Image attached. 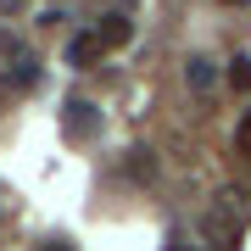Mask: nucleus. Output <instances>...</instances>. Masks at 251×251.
<instances>
[{"label": "nucleus", "mask_w": 251, "mask_h": 251, "mask_svg": "<svg viewBox=\"0 0 251 251\" xmlns=\"http://www.w3.org/2000/svg\"><path fill=\"white\" fill-rule=\"evenodd\" d=\"M6 78L17 84V90H28V84L39 78V62H34V56H28V50H17V56H11V73H6Z\"/></svg>", "instance_id": "nucleus-5"}, {"label": "nucleus", "mask_w": 251, "mask_h": 251, "mask_svg": "<svg viewBox=\"0 0 251 251\" xmlns=\"http://www.w3.org/2000/svg\"><path fill=\"white\" fill-rule=\"evenodd\" d=\"M229 84L234 90H251V56H234L229 62Z\"/></svg>", "instance_id": "nucleus-6"}, {"label": "nucleus", "mask_w": 251, "mask_h": 251, "mask_svg": "<svg viewBox=\"0 0 251 251\" xmlns=\"http://www.w3.org/2000/svg\"><path fill=\"white\" fill-rule=\"evenodd\" d=\"M240 151H251V112H246V123H240Z\"/></svg>", "instance_id": "nucleus-7"}, {"label": "nucleus", "mask_w": 251, "mask_h": 251, "mask_svg": "<svg viewBox=\"0 0 251 251\" xmlns=\"http://www.w3.org/2000/svg\"><path fill=\"white\" fill-rule=\"evenodd\" d=\"M100 50H106L100 34H73V39H67V67H95Z\"/></svg>", "instance_id": "nucleus-3"}, {"label": "nucleus", "mask_w": 251, "mask_h": 251, "mask_svg": "<svg viewBox=\"0 0 251 251\" xmlns=\"http://www.w3.org/2000/svg\"><path fill=\"white\" fill-rule=\"evenodd\" d=\"M39 251H78V246H73V240H45Z\"/></svg>", "instance_id": "nucleus-8"}, {"label": "nucleus", "mask_w": 251, "mask_h": 251, "mask_svg": "<svg viewBox=\"0 0 251 251\" xmlns=\"http://www.w3.org/2000/svg\"><path fill=\"white\" fill-rule=\"evenodd\" d=\"M95 128H100V112L90 100H67L62 106V134L67 140H95Z\"/></svg>", "instance_id": "nucleus-1"}, {"label": "nucleus", "mask_w": 251, "mask_h": 251, "mask_svg": "<svg viewBox=\"0 0 251 251\" xmlns=\"http://www.w3.org/2000/svg\"><path fill=\"white\" fill-rule=\"evenodd\" d=\"M23 11V0H0V17H17Z\"/></svg>", "instance_id": "nucleus-9"}, {"label": "nucleus", "mask_w": 251, "mask_h": 251, "mask_svg": "<svg viewBox=\"0 0 251 251\" xmlns=\"http://www.w3.org/2000/svg\"><path fill=\"white\" fill-rule=\"evenodd\" d=\"M184 84H190V90H212V84H218V67L212 62H206V56H190V62H184Z\"/></svg>", "instance_id": "nucleus-4"}, {"label": "nucleus", "mask_w": 251, "mask_h": 251, "mask_svg": "<svg viewBox=\"0 0 251 251\" xmlns=\"http://www.w3.org/2000/svg\"><path fill=\"white\" fill-rule=\"evenodd\" d=\"M95 34H100V45H106V50H123L128 39H134V23H128L123 11H106V17H100V28H95Z\"/></svg>", "instance_id": "nucleus-2"}]
</instances>
